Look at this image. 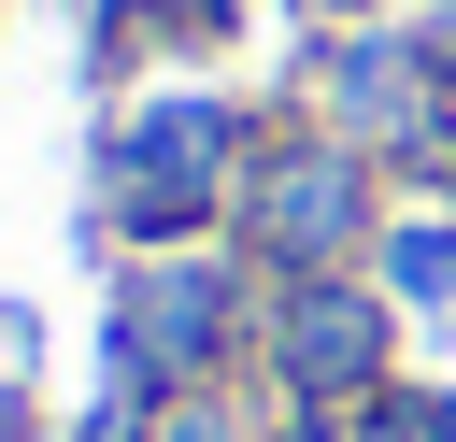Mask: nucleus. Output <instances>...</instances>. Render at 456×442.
I'll return each mask as SVG.
<instances>
[{"label":"nucleus","mask_w":456,"mask_h":442,"mask_svg":"<svg viewBox=\"0 0 456 442\" xmlns=\"http://www.w3.org/2000/svg\"><path fill=\"white\" fill-rule=\"evenodd\" d=\"M413 442H456V399H413Z\"/></svg>","instance_id":"obj_4"},{"label":"nucleus","mask_w":456,"mask_h":442,"mask_svg":"<svg viewBox=\"0 0 456 442\" xmlns=\"http://www.w3.org/2000/svg\"><path fill=\"white\" fill-rule=\"evenodd\" d=\"M342 228H356V171H342V157H299V171L271 185V242H299V257H328Z\"/></svg>","instance_id":"obj_2"},{"label":"nucleus","mask_w":456,"mask_h":442,"mask_svg":"<svg viewBox=\"0 0 456 442\" xmlns=\"http://www.w3.org/2000/svg\"><path fill=\"white\" fill-rule=\"evenodd\" d=\"M171 442H242V428H214V413H185V428H171Z\"/></svg>","instance_id":"obj_5"},{"label":"nucleus","mask_w":456,"mask_h":442,"mask_svg":"<svg viewBox=\"0 0 456 442\" xmlns=\"http://www.w3.org/2000/svg\"><path fill=\"white\" fill-rule=\"evenodd\" d=\"M385 271H399V299H456V228L428 214V228H399L385 242Z\"/></svg>","instance_id":"obj_3"},{"label":"nucleus","mask_w":456,"mask_h":442,"mask_svg":"<svg viewBox=\"0 0 456 442\" xmlns=\"http://www.w3.org/2000/svg\"><path fill=\"white\" fill-rule=\"evenodd\" d=\"M370 356H385V299H356V285H299L285 299V385L299 399L370 385Z\"/></svg>","instance_id":"obj_1"}]
</instances>
